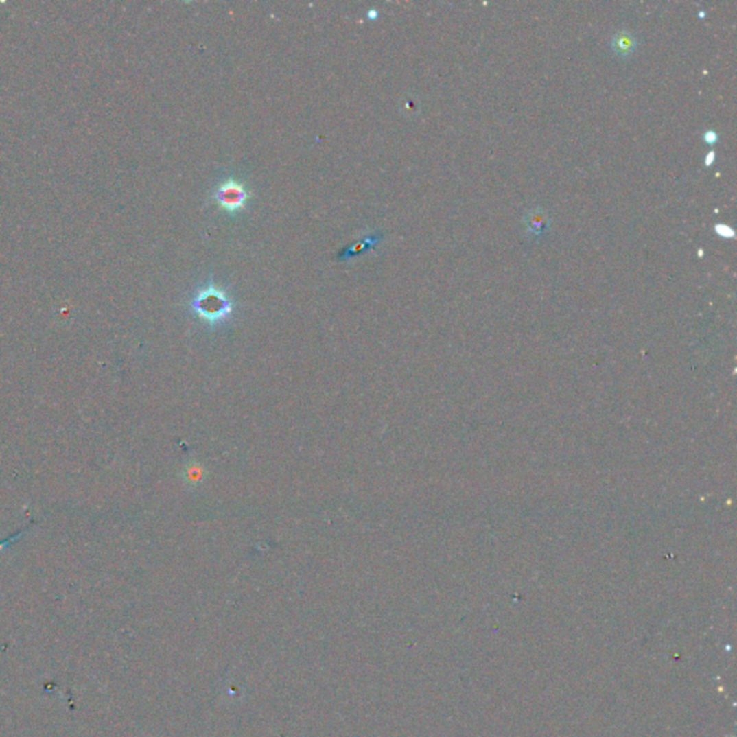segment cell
Returning <instances> with one entry per match:
<instances>
[{
	"label": "cell",
	"mask_w": 737,
	"mask_h": 737,
	"mask_svg": "<svg viewBox=\"0 0 737 737\" xmlns=\"http://www.w3.org/2000/svg\"><path fill=\"white\" fill-rule=\"evenodd\" d=\"M189 307L190 312L208 324L209 327L222 326L233 313V303L231 297L213 283L202 285L194 294Z\"/></svg>",
	"instance_id": "1"
},
{
	"label": "cell",
	"mask_w": 737,
	"mask_h": 737,
	"mask_svg": "<svg viewBox=\"0 0 737 737\" xmlns=\"http://www.w3.org/2000/svg\"><path fill=\"white\" fill-rule=\"evenodd\" d=\"M248 198L249 194L245 186L233 179L222 182L213 191V199L219 203L220 208L229 213H238L242 211Z\"/></svg>",
	"instance_id": "2"
},
{
	"label": "cell",
	"mask_w": 737,
	"mask_h": 737,
	"mask_svg": "<svg viewBox=\"0 0 737 737\" xmlns=\"http://www.w3.org/2000/svg\"><path fill=\"white\" fill-rule=\"evenodd\" d=\"M638 38L629 31H618L611 38V49L619 58H628L637 51Z\"/></svg>",
	"instance_id": "3"
},
{
	"label": "cell",
	"mask_w": 737,
	"mask_h": 737,
	"mask_svg": "<svg viewBox=\"0 0 737 737\" xmlns=\"http://www.w3.org/2000/svg\"><path fill=\"white\" fill-rule=\"evenodd\" d=\"M524 225L528 237L536 239L549 229V218L546 212L540 208L530 209L524 216Z\"/></svg>",
	"instance_id": "4"
},
{
	"label": "cell",
	"mask_w": 737,
	"mask_h": 737,
	"mask_svg": "<svg viewBox=\"0 0 737 737\" xmlns=\"http://www.w3.org/2000/svg\"><path fill=\"white\" fill-rule=\"evenodd\" d=\"M383 238H385V237H383V233H379V232L368 235V237H366V238L358 241L356 244H353V245H350V246L344 248V249L342 250V253L338 254L337 259L346 261V259H350V258L359 257V255L367 253V250H371L372 248H375L377 244H380Z\"/></svg>",
	"instance_id": "5"
},
{
	"label": "cell",
	"mask_w": 737,
	"mask_h": 737,
	"mask_svg": "<svg viewBox=\"0 0 737 737\" xmlns=\"http://www.w3.org/2000/svg\"><path fill=\"white\" fill-rule=\"evenodd\" d=\"M714 231L720 235V237H723V238H733L734 237V231L730 226L723 225V224H717L714 226Z\"/></svg>",
	"instance_id": "6"
},
{
	"label": "cell",
	"mask_w": 737,
	"mask_h": 737,
	"mask_svg": "<svg viewBox=\"0 0 737 737\" xmlns=\"http://www.w3.org/2000/svg\"><path fill=\"white\" fill-rule=\"evenodd\" d=\"M703 139H704V141H705L707 144H714V143L717 141V132L713 131V130L705 131V132H704V136H703Z\"/></svg>",
	"instance_id": "7"
},
{
	"label": "cell",
	"mask_w": 737,
	"mask_h": 737,
	"mask_svg": "<svg viewBox=\"0 0 737 737\" xmlns=\"http://www.w3.org/2000/svg\"><path fill=\"white\" fill-rule=\"evenodd\" d=\"M714 159H716V153H714V152H710L709 154L705 156V165H707V166H710V165L713 163V161H714Z\"/></svg>",
	"instance_id": "8"
},
{
	"label": "cell",
	"mask_w": 737,
	"mask_h": 737,
	"mask_svg": "<svg viewBox=\"0 0 737 737\" xmlns=\"http://www.w3.org/2000/svg\"><path fill=\"white\" fill-rule=\"evenodd\" d=\"M367 16H368V19H376V16H377V10H368Z\"/></svg>",
	"instance_id": "9"
}]
</instances>
